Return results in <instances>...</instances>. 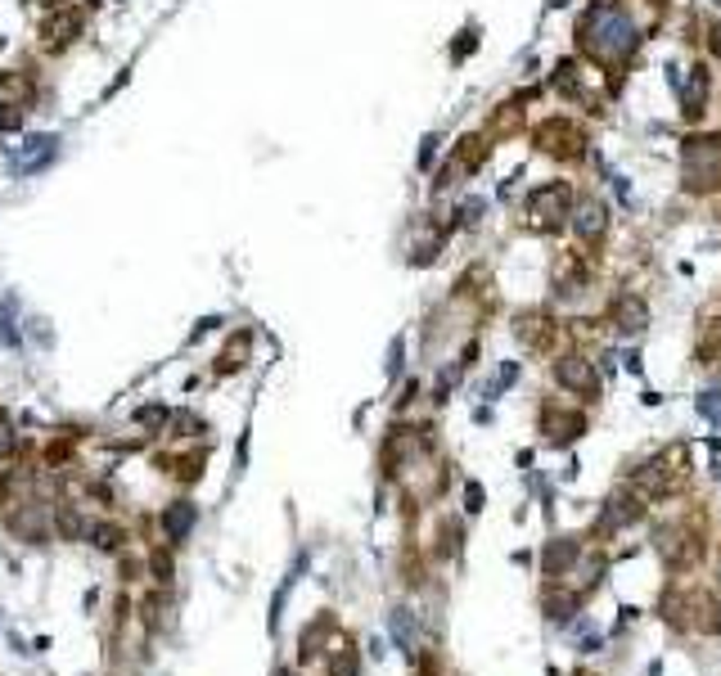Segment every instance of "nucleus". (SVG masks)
<instances>
[{"mask_svg":"<svg viewBox=\"0 0 721 676\" xmlns=\"http://www.w3.org/2000/svg\"><path fill=\"white\" fill-rule=\"evenodd\" d=\"M528 221L541 230V235H555V230H564V221L573 217V190H568V181H546V185H537L532 194H528Z\"/></svg>","mask_w":721,"mask_h":676,"instance_id":"nucleus-1","label":"nucleus"},{"mask_svg":"<svg viewBox=\"0 0 721 676\" xmlns=\"http://www.w3.org/2000/svg\"><path fill=\"white\" fill-rule=\"evenodd\" d=\"M532 140L546 149V154H555V158H582L586 154V140H582V131L573 127V122H564V118H550V122H541L537 131H532Z\"/></svg>","mask_w":721,"mask_h":676,"instance_id":"nucleus-2","label":"nucleus"},{"mask_svg":"<svg viewBox=\"0 0 721 676\" xmlns=\"http://www.w3.org/2000/svg\"><path fill=\"white\" fill-rule=\"evenodd\" d=\"M555 379H559L568 393H577L582 402H595V397H600V375H595V366H591L586 357H559V361H555Z\"/></svg>","mask_w":721,"mask_h":676,"instance_id":"nucleus-3","label":"nucleus"},{"mask_svg":"<svg viewBox=\"0 0 721 676\" xmlns=\"http://www.w3.org/2000/svg\"><path fill=\"white\" fill-rule=\"evenodd\" d=\"M541 433H546L555 447H564V442H573V438L586 433V420H582L577 411H564V406L546 402V406H541Z\"/></svg>","mask_w":721,"mask_h":676,"instance_id":"nucleus-4","label":"nucleus"},{"mask_svg":"<svg viewBox=\"0 0 721 676\" xmlns=\"http://www.w3.org/2000/svg\"><path fill=\"white\" fill-rule=\"evenodd\" d=\"M654 541H658V550H663V559H667L672 568H690V564L703 555V546H699L685 528H663Z\"/></svg>","mask_w":721,"mask_h":676,"instance_id":"nucleus-5","label":"nucleus"},{"mask_svg":"<svg viewBox=\"0 0 721 676\" xmlns=\"http://www.w3.org/2000/svg\"><path fill=\"white\" fill-rule=\"evenodd\" d=\"M636 519H645V505H640V496H627V492H618V496H609V501H604L595 532H618V528H627V523H636Z\"/></svg>","mask_w":721,"mask_h":676,"instance_id":"nucleus-6","label":"nucleus"},{"mask_svg":"<svg viewBox=\"0 0 721 676\" xmlns=\"http://www.w3.org/2000/svg\"><path fill=\"white\" fill-rule=\"evenodd\" d=\"M73 37H82V14L77 10H55L41 23V46L46 50H64V46H73Z\"/></svg>","mask_w":721,"mask_h":676,"instance_id":"nucleus-7","label":"nucleus"},{"mask_svg":"<svg viewBox=\"0 0 721 676\" xmlns=\"http://www.w3.org/2000/svg\"><path fill=\"white\" fill-rule=\"evenodd\" d=\"M604 226H609V212H604L600 199H582V203L573 208V230H577L582 244H600Z\"/></svg>","mask_w":721,"mask_h":676,"instance_id":"nucleus-8","label":"nucleus"},{"mask_svg":"<svg viewBox=\"0 0 721 676\" xmlns=\"http://www.w3.org/2000/svg\"><path fill=\"white\" fill-rule=\"evenodd\" d=\"M609 320H613V329H618V334H640V329L649 325V307H645V298H636V293H622V298L613 302Z\"/></svg>","mask_w":721,"mask_h":676,"instance_id":"nucleus-9","label":"nucleus"},{"mask_svg":"<svg viewBox=\"0 0 721 676\" xmlns=\"http://www.w3.org/2000/svg\"><path fill=\"white\" fill-rule=\"evenodd\" d=\"M577 555H582V541H577V537H555V541L546 546V559H541L546 577H564V573L577 564Z\"/></svg>","mask_w":721,"mask_h":676,"instance_id":"nucleus-10","label":"nucleus"},{"mask_svg":"<svg viewBox=\"0 0 721 676\" xmlns=\"http://www.w3.org/2000/svg\"><path fill=\"white\" fill-rule=\"evenodd\" d=\"M672 483H676L672 456H658V460H649V465L636 474V487H640V492H649V496H663V492H672Z\"/></svg>","mask_w":721,"mask_h":676,"instance_id":"nucleus-11","label":"nucleus"},{"mask_svg":"<svg viewBox=\"0 0 721 676\" xmlns=\"http://www.w3.org/2000/svg\"><path fill=\"white\" fill-rule=\"evenodd\" d=\"M708 86H712L708 68H703V64H699V68H690V82H685V91H681V113H685V118H699V113H703Z\"/></svg>","mask_w":721,"mask_h":676,"instance_id":"nucleus-12","label":"nucleus"},{"mask_svg":"<svg viewBox=\"0 0 721 676\" xmlns=\"http://www.w3.org/2000/svg\"><path fill=\"white\" fill-rule=\"evenodd\" d=\"M50 154H55V136H32L28 145H23V154H14V172L19 176H28V172H37L41 163H50Z\"/></svg>","mask_w":721,"mask_h":676,"instance_id":"nucleus-13","label":"nucleus"},{"mask_svg":"<svg viewBox=\"0 0 721 676\" xmlns=\"http://www.w3.org/2000/svg\"><path fill=\"white\" fill-rule=\"evenodd\" d=\"M190 528H194V505L176 501L172 510H163V532H167L172 541H185V537H190Z\"/></svg>","mask_w":721,"mask_h":676,"instance_id":"nucleus-14","label":"nucleus"},{"mask_svg":"<svg viewBox=\"0 0 721 676\" xmlns=\"http://www.w3.org/2000/svg\"><path fill=\"white\" fill-rule=\"evenodd\" d=\"M248 348H253V334H248V329H244V334H235V338H230V348H226V352H221V361H217V370H221V375H235V370L248 361Z\"/></svg>","mask_w":721,"mask_h":676,"instance_id":"nucleus-15","label":"nucleus"},{"mask_svg":"<svg viewBox=\"0 0 721 676\" xmlns=\"http://www.w3.org/2000/svg\"><path fill=\"white\" fill-rule=\"evenodd\" d=\"M388 627H393V636H397V645L415 654V645H420V631H415V618H411V609H393V618H388Z\"/></svg>","mask_w":721,"mask_h":676,"instance_id":"nucleus-16","label":"nucleus"},{"mask_svg":"<svg viewBox=\"0 0 721 676\" xmlns=\"http://www.w3.org/2000/svg\"><path fill=\"white\" fill-rule=\"evenodd\" d=\"M573 613H577V595H559V591L546 595V618L550 622H568Z\"/></svg>","mask_w":721,"mask_h":676,"instance_id":"nucleus-17","label":"nucleus"},{"mask_svg":"<svg viewBox=\"0 0 721 676\" xmlns=\"http://www.w3.org/2000/svg\"><path fill=\"white\" fill-rule=\"evenodd\" d=\"M356 667H360V663H356V649L347 645V649H338V654H334V663H329V676H356Z\"/></svg>","mask_w":721,"mask_h":676,"instance_id":"nucleus-18","label":"nucleus"},{"mask_svg":"<svg viewBox=\"0 0 721 676\" xmlns=\"http://www.w3.org/2000/svg\"><path fill=\"white\" fill-rule=\"evenodd\" d=\"M59 532H64L68 541H77V537H82V519H77V510H73V505H59Z\"/></svg>","mask_w":721,"mask_h":676,"instance_id":"nucleus-19","label":"nucleus"},{"mask_svg":"<svg viewBox=\"0 0 721 676\" xmlns=\"http://www.w3.org/2000/svg\"><path fill=\"white\" fill-rule=\"evenodd\" d=\"M91 537H95V546H100V550H113V546H122V532H118L113 523H100Z\"/></svg>","mask_w":721,"mask_h":676,"instance_id":"nucleus-20","label":"nucleus"},{"mask_svg":"<svg viewBox=\"0 0 721 676\" xmlns=\"http://www.w3.org/2000/svg\"><path fill=\"white\" fill-rule=\"evenodd\" d=\"M699 415L721 424V393H703V397H699Z\"/></svg>","mask_w":721,"mask_h":676,"instance_id":"nucleus-21","label":"nucleus"},{"mask_svg":"<svg viewBox=\"0 0 721 676\" xmlns=\"http://www.w3.org/2000/svg\"><path fill=\"white\" fill-rule=\"evenodd\" d=\"M172 429H176V438H194V433H203V424H199L194 415H176V420H172Z\"/></svg>","mask_w":721,"mask_h":676,"instance_id":"nucleus-22","label":"nucleus"},{"mask_svg":"<svg viewBox=\"0 0 721 676\" xmlns=\"http://www.w3.org/2000/svg\"><path fill=\"white\" fill-rule=\"evenodd\" d=\"M465 510H469V514H478V510H483V487H478V483H469V487H465Z\"/></svg>","mask_w":721,"mask_h":676,"instance_id":"nucleus-23","label":"nucleus"},{"mask_svg":"<svg viewBox=\"0 0 721 676\" xmlns=\"http://www.w3.org/2000/svg\"><path fill=\"white\" fill-rule=\"evenodd\" d=\"M19 122H23V113H19L14 104H5V109H0V131H14Z\"/></svg>","mask_w":721,"mask_h":676,"instance_id":"nucleus-24","label":"nucleus"},{"mask_svg":"<svg viewBox=\"0 0 721 676\" xmlns=\"http://www.w3.org/2000/svg\"><path fill=\"white\" fill-rule=\"evenodd\" d=\"M14 451V429H10V420H0V456H10Z\"/></svg>","mask_w":721,"mask_h":676,"instance_id":"nucleus-25","label":"nucleus"},{"mask_svg":"<svg viewBox=\"0 0 721 676\" xmlns=\"http://www.w3.org/2000/svg\"><path fill=\"white\" fill-rule=\"evenodd\" d=\"M154 573H158V582H172V559H167L163 550L154 555Z\"/></svg>","mask_w":721,"mask_h":676,"instance_id":"nucleus-26","label":"nucleus"},{"mask_svg":"<svg viewBox=\"0 0 721 676\" xmlns=\"http://www.w3.org/2000/svg\"><path fill=\"white\" fill-rule=\"evenodd\" d=\"M163 420H167L163 406H145V411H140V424H163Z\"/></svg>","mask_w":721,"mask_h":676,"instance_id":"nucleus-27","label":"nucleus"},{"mask_svg":"<svg viewBox=\"0 0 721 676\" xmlns=\"http://www.w3.org/2000/svg\"><path fill=\"white\" fill-rule=\"evenodd\" d=\"M708 50H712V59H721V23H712V32H708Z\"/></svg>","mask_w":721,"mask_h":676,"instance_id":"nucleus-28","label":"nucleus"},{"mask_svg":"<svg viewBox=\"0 0 721 676\" xmlns=\"http://www.w3.org/2000/svg\"><path fill=\"white\" fill-rule=\"evenodd\" d=\"M712 627L721 631V604H712Z\"/></svg>","mask_w":721,"mask_h":676,"instance_id":"nucleus-29","label":"nucleus"},{"mask_svg":"<svg viewBox=\"0 0 721 676\" xmlns=\"http://www.w3.org/2000/svg\"><path fill=\"white\" fill-rule=\"evenodd\" d=\"M91 5H100V0H91Z\"/></svg>","mask_w":721,"mask_h":676,"instance_id":"nucleus-30","label":"nucleus"}]
</instances>
